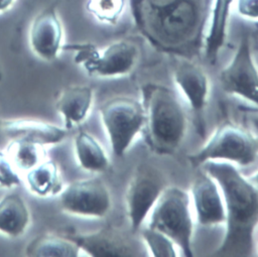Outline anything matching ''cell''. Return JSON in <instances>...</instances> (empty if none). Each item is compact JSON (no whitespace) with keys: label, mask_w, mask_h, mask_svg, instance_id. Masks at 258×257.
<instances>
[{"label":"cell","mask_w":258,"mask_h":257,"mask_svg":"<svg viewBox=\"0 0 258 257\" xmlns=\"http://www.w3.org/2000/svg\"><path fill=\"white\" fill-rule=\"evenodd\" d=\"M14 3L15 0H0V14L8 11Z\"/></svg>","instance_id":"4316f807"},{"label":"cell","mask_w":258,"mask_h":257,"mask_svg":"<svg viewBox=\"0 0 258 257\" xmlns=\"http://www.w3.org/2000/svg\"><path fill=\"white\" fill-rule=\"evenodd\" d=\"M89 256L133 257L146 255L141 252L138 241L113 226L104 227L91 233L66 234Z\"/></svg>","instance_id":"7c38bea8"},{"label":"cell","mask_w":258,"mask_h":257,"mask_svg":"<svg viewBox=\"0 0 258 257\" xmlns=\"http://www.w3.org/2000/svg\"><path fill=\"white\" fill-rule=\"evenodd\" d=\"M192 213L197 223L205 228L225 226L226 208L218 182L203 169L195 177L189 190Z\"/></svg>","instance_id":"4fadbf2b"},{"label":"cell","mask_w":258,"mask_h":257,"mask_svg":"<svg viewBox=\"0 0 258 257\" xmlns=\"http://www.w3.org/2000/svg\"><path fill=\"white\" fill-rule=\"evenodd\" d=\"M218 81L223 92L258 108V67L248 34L241 36L231 60L220 71Z\"/></svg>","instance_id":"9c48e42d"},{"label":"cell","mask_w":258,"mask_h":257,"mask_svg":"<svg viewBox=\"0 0 258 257\" xmlns=\"http://www.w3.org/2000/svg\"><path fill=\"white\" fill-rule=\"evenodd\" d=\"M31 221L29 208L18 194H8L0 199V233L9 238L22 236Z\"/></svg>","instance_id":"e0dca14e"},{"label":"cell","mask_w":258,"mask_h":257,"mask_svg":"<svg viewBox=\"0 0 258 257\" xmlns=\"http://www.w3.org/2000/svg\"><path fill=\"white\" fill-rule=\"evenodd\" d=\"M125 7V0H88L87 10L99 22L115 25Z\"/></svg>","instance_id":"cb8c5ba5"},{"label":"cell","mask_w":258,"mask_h":257,"mask_svg":"<svg viewBox=\"0 0 258 257\" xmlns=\"http://www.w3.org/2000/svg\"><path fill=\"white\" fill-rule=\"evenodd\" d=\"M234 0H214L211 20L204 43V53L209 62L215 63L223 48L228 32L231 6Z\"/></svg>","instance_id":"ac0fdd59"},{"label":"cell","mask_w":258,"mask_h":257,"mask_svg":"<svg viewBox=\"0 0 258 257\" xmlns=\"http://www.w3.org/2000/svg\"><path fill=\"white\" fill-rule=\"evenodd\" d=\"M0 135L11 140H24L43 146L56 145L66 140L68 130L54 124L35 119H1Z\"/></svg>","instance_id":"9a60e30c"},{"label":"cell","mask_w":258,"mask_h":257,"mask_svg":"<svg viewBox=\"0 0 258 257\" xmlns=\"http://www.w3.org/2000/svg\"><path fill=\"white\" fill-rule=\"evenodd\" d=\"M143 110V136L157 155H171L182 144L187 132V116L176 95L168 87L147 83L140 89Z\"/></svg>","instance_id":"3957f363"},{"label":"cell","mask_w":258,"mask_h":257,"mask_svg":"<svg viewBox=\"0 0 258 257\" xmlns=\"http://www.w3.org/2000/svg\"><path fill=\"white\" fill-rule=\"evenodd\" d=\"M163 173L154 165L138 164L125 191V210L130 231L138 234L157 200L166 188Z\"/></svg>","instance_id":"ba28073f"},{"label":"cell","mask_w":258,"mask_h":257,"mask_svg":"<svg viewBox=\"0 0 258 257\" xmlns=\"http://www.w3.org/2000/svg\"><path fill=\"white\" fill-rule=\"evenodd\" d=\"M79 246L67 235L45 233L33 238L25 247V255L33 257H76Z\"/></svg>","instance_id":"44dd1931"},{"label":"cell","mask_w":258,"mask_h":257,"mask_svg":"<svg viewBox=\"0 0 258 257\" xmlns=\"http://www.w3.org/2000/svg\"><path fill=\"white\" fill-rule=\"evenodd\" d=\"M63 212L82 218L102 219L112 209V198L106 183L98 178L75 180L66 185L59 194Z\"/></svg>","instance_id":"30bf717a"},{"label":"cell","mask_w":258,"mask_h":257,"mask_svg":"<svg viewBox=\"0 0 258 257\" xmlns=\"http://www.w3.org/2000/svg\"><path fill=\"white\" fill-rule=\"evenodd\" d=\"M99 115L112 153L116 157L124 156L136 137L142 133V103L129 97H115L100 107Z\"/></svg>","instance_id":"52a82bcc"},{"label":"cell","mask_w":258,"mask_h":257,"mask_svg":"<svg viewBox=\"0 0 258 257\" xmlns=\"http://www.w3.org/2000/svg\"><path fill=\"white\" fill-rule=\"evenodd\" d=\"M45 146L24 141L11 140L5 153L18 171H28L46 159Z\"/></svg>","instance_id":"7402d4cb"},{"label":"cell","mask_w":258,"mask_h":257,"mask_svg":"<svg viewBox=\"0 0 258 257\" xmlns=\"http://www.w3.org/2000/svg\"><path fill=\"white\" fill-rule=\"evenodd\" d=\"M214 0H129L134 25L157 51L192 59L204 49Z\"/></svg>","instance_id":"6da1fadb"},{"label":"cell","mask_w":258,"mask_h":257,"mask_svg":"<svg viewBox=\"0 0 258 257\" xmlns=\"http://www.w3.org/2000/svg\"><path fill=\"white\" fill-rule=\"evenodd\" d=\"M31 51L44 60H54L63 48V27L57 11L49 6L31 21L28 33Z\"/></svg>","instance_id":"5bb4252c"},{"label":"cell","mask_w":258,"mask_h":257,"mask_svg":"<svg viewBox=\"0 0 258 257\" xmlns=\"http://www.w3.org/2000/svg\"><path fill=\"white\" fill-rule=\"evenodd\" d=\"M94 103V90L86 85L63 88L55 101V110L60 115L68 131L81 125L88 118Z\"/></svg>","instance_id":"2e32d148"},{"label":"cell","mask_w":258,"mask_h":257,"mask_svg":"<svg viewBox=\"0 0 258 257\" xmlns=\"http://www.w3.org/2000/svg\"><path fill=\"white\" fill-rule=\"evenodd\" d=\"M249 179L253 182V184L258 188V169L249 177Z\"/></svg>","instance_id":"83f0119b"},{"label":"cell","mask_w":258,"mask_h":257,"mask_svg":"<svg viewBox=\"0 0 258 257\" xmlns=\"http://www.w3.org/2000/svg\"><path fill=\"white\" fill-rule=\"evenodd\" d=\"M258 157V139L245 128L232 122L218 126L202 147L187 156L192 167L209 161H226L248 166Z\"/></svg>","instance_id":"5b68a950"},{"label":"cell","mask_w":258,"mask_h":257,"mask_svg":"<svg viewBox=\"0 0 258 257\" xmlns=\"http://www.w3.org/2000/svg\"><path fill=\"white\" fill-rule=\"evenodd\" d=\"M236 9L240 16L258 20V0H237Z\"/></svg>","instance_id":"484cf974"},{"label":"cell","mask_w":258,"mask_h":257,"mask_svg":"<svg viewBox=\"0 0 258 257\" xmlns=\"http://www.w3.org/2000/svg\"><path fill=\"white\" fill-rule=\"evenodd\" d=\"M138 234L140 236V240L143 243L145 249L150 252L151 256H154V257L177 256L176 245L165 234L155 229L149 228L145 225L139 230Z\"/></svg>","instance_id":"603a6c76"},{"label":"cell","mask_w":258,"mask_h":257,"mask_svg":"<svg viewBox=\"0 0 258 257\" xmlns=\"http://www.w3.org/2000/svg\"><path fill=\"white\" fill-rule=\"evenodd\" d=\"M75 51V61L88 75L97 78H121L130 75L140 59V49L132 41L116 40L103 49L90 43L63 45Z\"/></svg>","instance_id":"8992f818"},{"label":"cell","mask_w":258,"mask_h":257,"mask_svg":"<svg viewBox=\"0 0 258 257\" xmlns=\"http://www.w3.org/2000/svg\"><path fill=\"white\" fill-rule=\"evenodd\" d=\"M74 153L79 166L91 173H103L110 166L109 156L102 144L87 131H79L74 138Z\"/></svg>","instance_id":"d6986e66"},{"label":"cell","mask_w":258,"mask_h":257,"mask_svg":"<svg viewBox=\"0 0 258 257\" xmlns=\"http://www.w3.org/2000/svg\"><path fill=\"white\" fill-rule=\"evenodd\" d=\"M257 251H258V242H257Z\"/></svg>","instance_id":"f1b7e54d"},{"label":"cell","mask_w":258,"mask_h":257,"mask_svg":"<svg viewBox=\"0 0 258 257\" xmlns=\"http://www.w3.org/2000/svg\"><path fill=\"white\" fill-rule=\"evenodd\" d=\"M200 168L218 182L225 202V235L215 254L252 255L258 226V188L233 163L209 161Z\"/></svg>","instance_id":"7a4b0ae2"},{"label":"cell","mask_w":258,"mask_h":257,"mask_svg":"<svg viewBox=\"0 0 258 257\" xmlns=\"http://www.w3.org/2000/svg\"><path fill=\"white\" fill-rule=\"evenodd\" d=\"M175 87L179 91L192 114L198 133L205 134V111L210 98V79L204 69L192 59L181 58L172 73Z\"/></svg>","instance_id":"8fae6325"},{"label":"cell","mask_w":258,"mask_h":257,"mask_svg":"<svg viewBox=\"0 0 258 257\" xmlns=\"http://www.w3.org/2000/svg\"><path fill=\"white\" fill-rule=\"evenodd\" d=\"M194 213L189 194L167 185L146 219V225L169 237L185 257H192Z\"/></svg>","instance_id":"277c9868"},{"label":"cell","mask_w":258,"mask_h":257,"mask_svg":"<svg viewBox=\"0 0 258 257\" xmlns=\"http://www.w3.org/2000/svg\"><path fill=\"white\" fill-rule=\"evenodd\" d=\"M19 171L9 159L5 151H0V188H12L20 185Z\"/></svg>","instance_id":"d4e9b609"},{"label":"cell","mask_w":258,"mask_h":257,"mask_svg":"<svg viewBox=\"0 0 258 257\" xmlns=\"http://www.w3.org/2000/svg\"><path fill=\"white\" fill-rule=\"evenodd\" d=\"M25 183L29 191L39 198L59 195L64 187L58 166L50 159H45L26 171Z\"/></svg>","instance_id":"ffe728a7"}]
</instances>
